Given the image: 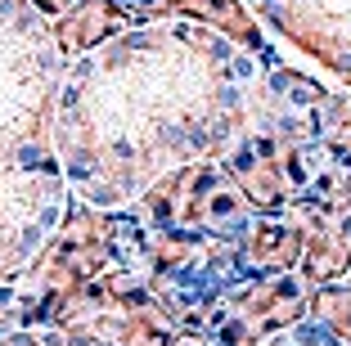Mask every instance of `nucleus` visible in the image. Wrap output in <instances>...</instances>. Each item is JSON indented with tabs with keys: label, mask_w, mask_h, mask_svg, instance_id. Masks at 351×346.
Listing matches in <instances>:
<instances>
[{
	"label": "nucleus",
	"mask_w": 351,
	"mask_h": 346,
	"mask_svg": "<svg viewBox=\"0 0 351 346\" xmlns=\"http://www.w3.org/2000/svg\"><path fill=\"white\" fill-rule=\"evenodd\" d=\"M302 247H306V238H302L298 230H284V225H261L257 238H252V256H257L261 265H270V270L293 265L302 256Z\"/></svg>",
	"instance_id": "1"
},
{
	"label": "nucleus",
	"mask_w": 351,
	"mask_h": 346,
	"mask_svg": "<svg viewBox=\"0 0 351 346\" xmlns=\"http://www.w3.org/2000/svg\"><path fill=\"white\" fill-rule=\"evenodd\" d=\"M351 265V247L338 243L333 234H324V230H315V238H311V256H306V279H333L342 275Z\"/></svg>",
	"instance_id": "2"
},
{
	"label": "nucleus",
	"mask_w": 351,
	"mask_h": 346,
	"mask_svg": "<svg viewBox=\"0 0 351 346\" xmlns=\"http://www.w3.org/2000/svg\"><path fill=\"white\" fill-rule=\"evenodd\" d=\"M86 18H108V10H104V5H90V10H86ZM113 27V23H86V27H73L68 32V45H77V41H95V36H99V32H108Z\"/></svg>",
	"instance_id": "3"
}]
</instances>
